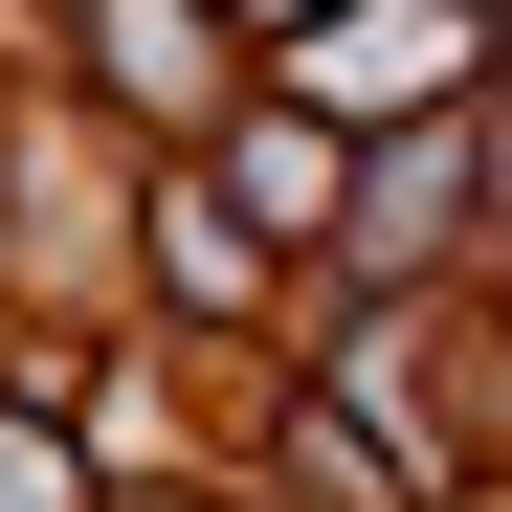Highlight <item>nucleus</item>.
I'll return each mask as SVG.
<instances>
[{
    "label": "nucleus",
    "mask_w": 512,
    "mask_h": 512,
    "mask_svg": "<svg viewBox=\"0 0 512 512\" xmlns=\"http://www.w3.org/2000/svg\"><path fill=\"white\" fill-rule=\"evenodd\" d=\"M423 67H446V23H334V45H312V90H423Z\"/></svg>",
    "instance_id": "obj_1"
},
{
    "label": "nucleus",
    "mask_w": 512,
    "mask_h": 512,
    "mask_svg": "<svg viewBox=\"0 0 512 512\" xmlns=\"http://www.w3.org/2000/svg\"><path fill=\"white\" fill-rule=\"evenodd\" d=\"M0 512H67V490H45V446H0Z\"/></svg>",
    "instance_id": "obj_2"
}]
</instances>
